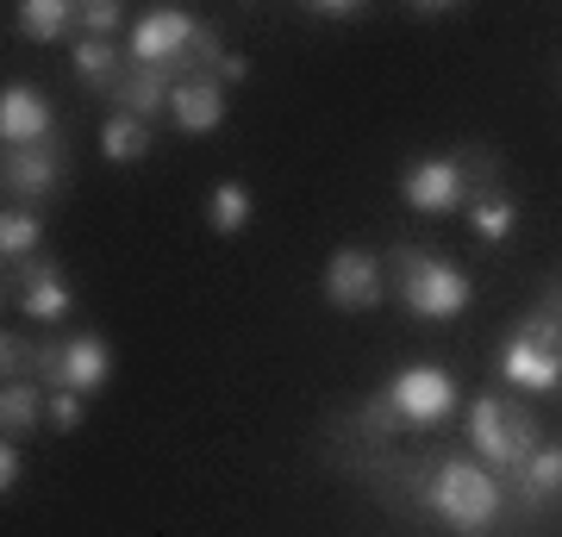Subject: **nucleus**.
Here are the masks:
<instances>
[{
    "label": "nucleus",
    "mask_w": 562,
    "mask_h": 537,
    "mask_svg": "<svg viewBox=\"0 0 562 537\" xmlns=\"http://www.w3.org/2000/svg\"><path fill=\"white\" fill-rule=\"evenodd\" d=\"M44 400H50L44 381H32V376L7 381V388H0V432H7V438H32L44 425Z\"/></svg>",
    "instance_id": "2eb2a0df"
},
{
    "label": "nucleus",
    "mask_w": 562,
    "mask_h": 537,
    "mask_svg": "<svg viewBox=\"0 0 562 537\" xmlns=\"http://www.w3.org/2000/svg\"><path fill=\"white\" fill-rule=\"evenodd\" d=\"M513 481H519V500H525V506H543V500H557V494H562V444H538Z\"/></svg>",
    "instance_id": "f3484780"
},
{
    "label": "nucleus",
    "mask_w": 562,
    "mask_h": 537,
    "mask_svg": "<svg viewBox=\"0 0 562 537\" xmlns=\"http://www.w3.org/2000/svg\"><path fill=\"white\" fill-rule=\"evenodd\" d=\"M44 418H50L57 432H76V425H81V394H69V388H50V400H44Z\"/></svg>",
    "instance_id": "5701e85b"
},
{
    "label": "nucleus",
    "mask_w": 562,
    "mask_h": 537,
    "mask_svg": "<svg viewBox=\"0 0 562 537\" xmlns=\"http://www.w3.org/2000/svg\"><path fill=\"white\" fill-rule=\"evenodd\" d=\"M69 63H76V76H81V88H88V94H113V88L125 81V69H132L125 38H76Z\"/></svg>",
    "instance_id": "4468645a"
},
{
    "label": "nucleus",
    "mask_w": 562,
    "mask_h": 537,
    "mask_svg": "<svg viewBox=\"0 0 562 537\" xmlns=\"http://www.w3.org/2000/svg\"><path fill=\"white\" fill-rule=\"evenodd\" d=\"M501 381L525 394H562V318L531 313L501 350Z\"/></svg>",
    "instance_id": "20e7f679"
},
{
    "label": "nucleus",
    "mask_w": 562,
    "mask_h": 537,
    "mask_svg": "<svg viewBox=\"0 0 562 537\" xmlns=\"http://www.w3.org/2000/svg\"><path fill=\"white\" fill-rule=\"evenodd\" d=\"M325 300H331L338 313H369V306H382L387 300L382 257H369L362 244L331 250V262H325Z\"/></svg>",
    "instance_id": "6e6552de"
},
{
    "label": "nucleus",
    "mask_w": 562,
    "mask_h": 537,
    "mask_svg": "<svg viewBox=\"0 0 562 537\" xmlns=\"http://www.w3.org/2000/svg\"><path fill=\"white\" fill-rule=\"evenodd\" d=\"M38 238H44L38 213H25V206H7V213H0V257L7 262H25L38 250Z\"/></svg>",
    "instance_id": "412c9836"
},
{
    "label": "nucleus",
    "mask_w": 562,
    "mask_h": 537,
    "mask_svg": "<svg viewBox=\"0 0 562 537\" xmlns=\"http://www.w3.org/2000/svg\"><path fill=\"white\" fill-rule=\"evenodd\" d=\"M213 76H220V81H244V76H250V63H244V57H225Z\"/></svg>",
    "instance_id": "393cba45"
},
{
    "label": "nucleus",
    "mask_w": 562,
    "mask_h": 537,
    "mask_svg": "<svg viewBox=\"0 0 562 537\" xmlns=\"http://www.w3.org/2000/svg\"><path fill=\"white\" fill-rule=\"evenodd\" d=\"M450 413H457V381H450V369H438V362L401 369V376L382 388V406H375V418L394 425V432H406V425H443Z\"/></svg>",
    "instance_id": "39448f33"
},
{
    "label": "nucleus",
    "mask_w": 562,
    "mask_h": 537,
    "mask_svg": "<svg viewBox=\"0 0 562 537\" xmlns=\"http://www.w3.org/2000/svg\"><path fill=\"white\" fill-rule=\"evenodd\" d=\"M469 225H475L482 244H506L513 232H519V206H513V194H501V188L487 181V188L469 194Z\"/></svg>",
    "instance_id": "dca6fc26"
},
{
    "label": "nucleus",
    "mask_w": 562,
    "mask_h": 537,
    "mask_svg": "<svg viewBox=\"0 0 562 537\" xmlns=\"http://www.w3.org/2000/svg\"><path fill=\"white\" fill-rule=\"evenodd\" d=\"M419 506L438 525H450L457 537H482L494 532V518L506 506V488L494 481V469L475 457H443L419 476Z\"/></svg>",
    "instance_id": "f257e3e1"
},
{
    "label": "nucleus",
    "mask_w": 562,
    "mask_h": 537,
    "mask_svg": "<svg viewBox=\"0 0 562 537\" xmlns=\"http://www.w3.org/2000/svg\"><path fill=\"white\" fill-rule=\"evenodd\" d=\"M220 120H225V81L213 69L181 76L176 94H169V125L181 138H206V132H220Z\"/></svg>",
    "instance_id": "9d476101"
},
{
    "label": "nucleus",
    "mask_w": 562,
    "mask_h": 537,
    "mask_svg": "<svg viewBox=\"0 0 562 537\" xmlns=\"http://www.w3.org/2000/svg\"><path fill=\"white\" fill-rule=\"evenodd\" d=\"M13 288H20V313L38 318V325H63L69 306H76V288H69V276H63L57 262H32Z\"/></svg>",
    "instance_id": "f8f14e48"
},
{
    "label": "nucleus",
    "mask_w": 562,
    "mask_h": 537,
    "mask_svg": "<svg viewBox=\"0 0 562 537\" xmlns=\"http://www.w3.org/2000/svg\"><path fill=\"white\" fill-rule=\"evenodd\" d=\"M206 225H213V238H238L244 225H250V188H244V181H213V194H206Z\"/></svg>",
    "instance_id": "a211bd4d"
},
{
    "label": "nucleus",
    "mask_w": 562,
    "mask_h": 537,
    "mask_svg": "<svg viewBox=\"0 0 562 537\" xmlns=\"http://www.w3.org/2000/svg\"><path fill=\"white\" fill-rule=\"evenodd\" d=\"M81 25H88V38H120L125 32V7L120 0H88V7H81Z\"/></svg>",
    "instance_id": "4be33fe9"
},
{
    "label": "nucleus",
    "mask_w": 562,
    "mask_h": 537,
    "mask_svg": "<svg viewBox=\"0 0 562 537\" xmlns=\"http://www.w3.org/2000/svg\"><path fill=\"white\" fill-rule=\"evenodd\" d=\"M50 132H57L50 100H44L32 81H7V88H0V138H7V150L50 144Z\"/></svg>",
    "instance_id": "1a4fd4ad"
},
{
    "label": "nucleus",
    "mask_w": 562,
    "mask_h": 537,
    "mask_svg": "<svg viewBox=\"0 0 562 537\" xmlns=\"http://www.w3.org/2000/svg\"><path fill=\"white\" fill-rule=\"evenodd\" d=\"M144 150H150V120L106 113V125H101V157H106V163H138Z\"/></svg>",
    "instance_id": "aec40b11"
},
{
    "label": "nucleus",
    "mask_w": 562,
    "mask_h": 537,
    "mask_svg": "<svg viewBox=\"0 0 562 537\" xmlns=\"http://www.w3.org/2000/svg\"><path fill=\"white\" fill-rule=\"evenodd\" d=\"M475 194V163L469 157H425L401 176V200L413 213H457Z\"/></svg>",
    "instance_id": "0eeeda50"
},
{
    "label": "nucleus",
    "mask_w": 562,
    "mask_h": 537,
    "mask_svg": "<svg viewBox=\"0 0 562 537\" xmlns=\"http://www.w3.org/2000/svg\"><path fill=\"white\" fill-rule=\"evenodd\" d=\"M69 25H81V7H69V0H25L20 7V32L32 44H57Z\"/></svg>",
    "instance_id": "6ab92c4d"
},
{
    "label": "nucleus",
    "mask_w": 562,
    "mask_h": 537,
    "mask_svg": "<svg viewBox=\"0 0 562 537\" xmlns=\"http://www.w3.org/2000/svg\"><path fill=\"white\" fill-rule=\"evenodd\" d=\"M469 450H475V462H487V469L519 476L525 457L538 450V418L525 413V406H513L506 394H482L469 406Z\"/></svg>",
    "instance_id": "7ed1b4c3"
},
{
    "label": "nucleus",
    "mask_w": 562,
    "mask_h": 537,
    "mask_svg": "<svg viewBox=\"0 0 562 537\" xmlns=\"http://www.w3.org/2000/svg\"><path fill=\"white\" fill-rule=\"evenodd\" d=\"M20 476H25L20 438H7V444H0V494H7V500H13V488H20Z\"/></svg>",
    "instance_id": "b1692460"
},
{
    "label": "nucleus",
    "mask_w": 562,
    "mask_h": 537,
    "mask_svg": "<svg viewBox=\"0 0 562 537\" xmlns=\"http://www.w3.org/2000/svg\"><path fill=\"white\" fill-rule=\"evenodd\" d=\"M176 69H125V81L113 88V113H132V120H157L169 113V94H176Z\"/></svg>",
    "instance_id": "ddd939ff"
},
{
    "label": "nucleus",
    "mask_w": 562,
    "mask_h": 537,
    "mask_svg": "<svg viewBox=\"0 0 562 537\" xmlns=\"http://www.w3.org/2000/svg\"><path fill=\"white\" fill-rule=\"evenodd\" d=\"M387 288L401 294L406 313H419V318H457V313H469V300H475V281L462 276L457 262L431 257V250H401Z\"/></svg>",
    "instance_id": "f03ea898"
},
{
    "label": "nucleus",
    "mask_w": 562,
    "mask_h": 537,
    "mask_svg": "<svg viewBox=\"0 0 562 537\" xmlns=\"http://www.w3.org/2000/svg\"><path fill=\"white\" fill-rule=\"evenodd\" d=\"M38 376H44V388H69V394L88 400L113 381V350H106L101 332H76V338H63V344L44 350Z\"/></svg>",
    "instance_id": "423d86ee"
},
{
    "label": "nucleus",
    "mask_w": 562,
    "mask_h": 537,
    "mask_svg": "<svg viewBox=\"0 0 562 537\" xmlns=\"http://www.w3.org/2000/svg\"><path fill=\"white\" fill-rule=\"evenodd\" d=\"M63 176H69V150H57V144L7 150V163H0V181H7L13 194H25V200L57 194V188H63Z\"/></svg>",
    "instance_id": "9b49d317"
},
{
    "label": "nucleus",
    "mask_w": 562,
    "mask_h": 537,
    "mask_svg": "<svg viewBox=\"0 0 562 537\" xmlns=\"http://www.w3.org/2000/svg\"><path fill=\"white\" fill-rule=\"evenodd\" d=\"M313 13H319V20H350V13H357V7H344V0H319V7H313Z\"/></svg>",
    "instance_id": "a878e982"
}]
</instances>
